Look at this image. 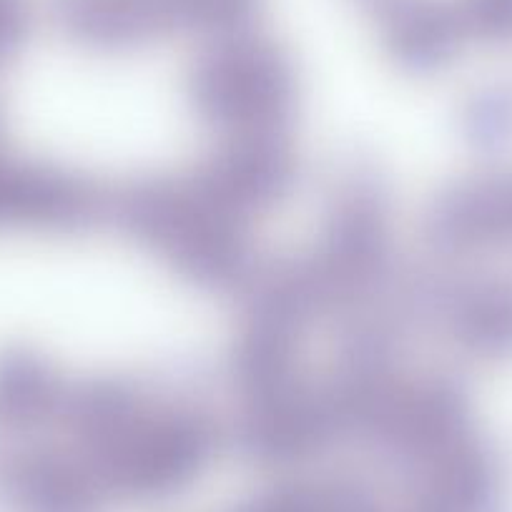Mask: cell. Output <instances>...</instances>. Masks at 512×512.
<instances>
[{
  "label": "cell",
  "instance_id": "3",
  "mask_svg": "<svg viewBox=\"0 0 512 512\" xmlns=\"http://www.w3.org/2000/svg\"><path fill=\"white\" fill-rule=\"evenodd\" d=\"M450 234L472 249H512V171L475 181L455 196Z\"/></svg>",
  "mask_w": 512,
  "mask_h": 512
},
{
  "label": "cell",
  "instance_id": "4",
  "mask_svg": "<svg viewBox=\"0 0 512 512\" xmlns=\"http://www.w3.org/2000/svg\"><path fill=\"white\" fill-rule=\"evenodd\" d=\"M457 327L467 347L485 359L512 357V282L472 284L457 304Z\"/></svg>",
  "mask_w": 512,
  "mask_h": 512
},
{
  "label": "cell",
  "instance_id": "6",
  "mask_svg": "<svg viewBox=\"0 0 512 512\" xmlns=\"http://www.w3.org/2000/svg\"><path fill=\"white\" fill-rule=\"evenodd\" d=\"M477 134L490 144H502L512 136V96L510 93H487L477 108Z\"/></svg>",
  "mask_w": 512,
  "mask_h": 512
},
{
  "label": "cell",
  "instance_id": "1",
  "mask_svg": "<svg viewBox=\"0 0 512 512\" xmlns=\"http://www.w3.org/2000/svg\"><path fill=\"white\" fill-rule=\"evenodd\" d=\"M262 0H53L56 21L86 46L131 48L171 33L239 31Z\"/></svg>",
  "mask_w": 512,
  "mask_h": 512
},
{
  "label": "cell",
  "instance_id": "7",
  "mask_svg": "<svg viewBox=\"0 0 512 512\" xmlns=\"http://www.w3.org/2000/svg\"><path fill=\"white\" fill-rule=\"evenodd\" d=\"M31 26V0H0V58L16 51Z\"/></svg>",
  "mask_w": 512,
  "mask_h": 512
},
{
  "label": "cell",
  "instance_id": "5",
  "mask_svg": "<svg viewBox=\"0 0 512 512\" xmlns=\"http://www.w3.org/2000/svg\"><path fill=\"white\" fill-rule=\"evenodd\" d=\"M465 38L512 43V0H455Z\"/></svg>",
  "mask_w": 512,
  "mask_h": 512
},
{
  "label": "cell",
  "instance_id": "2",
  "mask_svg": "<svg viewBox=\"0 0 512 512\" xmlns=\"http://www.w3.org/2000/svg\"><path fill=\"white\" fill-rule=\"evenodd\" d=\"M382 31L397 56L412 63L447 61L467 41L455 0H354Z\"/></svg>",
  "mask_w": 512,
  "mask_h": 512
}]
</instances>
